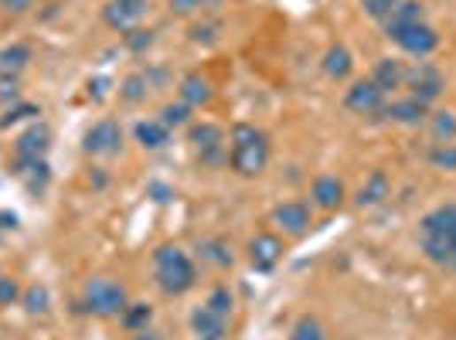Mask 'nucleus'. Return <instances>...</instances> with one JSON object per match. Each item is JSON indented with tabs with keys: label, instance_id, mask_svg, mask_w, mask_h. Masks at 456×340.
I'll list each match as a JSON object with an SVG mask.
<instances>
[{
	"label": "nucleus",
	"instance_id": "412c9836",
	"mask_svg": "<svg viewBox=\"0 0 456 340\" xmlns=\"http://www.w3.org/2000/svg\"><path fill=\"white\" fill-rule=\"evenodd\" d=\"M31 65V44L24 42H11L0 48V75H14L21 79V72Z\"/></svg>",
	"mask_w": 456,
	"mask_h": 340
},
{
	"label": "nucleus",
	"instance_id": "b1692460",
	"mask_svg": "<svg viewBox=\"0 0 456 340\" xmlns=\"http://www.w3.org/2000/svg\"><path fill=\"white\" fill-rule=\"evenodd\" d=\"M389 191H391V184H389V177H385V170H371L368 181H365L361 191H358V205H361V208L382 205V201L389 197Z\"/></svg>",
	"mask_w": 456,
	"mask_h": 340
},
{
	"label": "nucleus",
	"instance_id": "c85d7f7f",
	"mask_svg": "<svg viewBox=\"0 0 456 340\" xmlns=\"http://www.w3.org/2000/svg\"><path fill=\"white\" fill-rule=\"evenodd\" d=\"M415 21H426L422 4H419V0H395V7H391L385 24H415Z\"/></svg>",
	"mask_w": 456,
	"mask_h": 340
},
{
	"label": "nucleus",
	"instance_id": "ea45409f",
	"mask_svg": "<svg viewBox=\"0 0 456 340\" xmlns=\"http://www.w3.org/2000/svg\"><path fill=\"white\" fill-rule=\"evenodd\" d=\"M31 7H35V0H0V11H4V14H14V18H18V14H27Z\"/></svg>",
	"mask_w": 456,
	"mask_h": 340
},
{
	"label": "nucleus",
	"instance_id": "1a4fd4ad",
	"mask_svg": "<svg viewBox=\"0 0 456 340\" xmlns=\"http://www.w3.org/2000/svg\"><path fill=\"white\" fill-rule=\"evenodd\" d=\"M385 103H389V96L371 82V79H361V82H354L348 92H344V106H348L354 116H368V120H375V116H382Z\"/></svg>",
	"mask_w": 456,
	"mask_h": 340
},
{
	"label": "nucleus",
	"instance_id": "4c0bfd02",
	"mask_svg": "<svg viewBox=\"0 0 456 340\" xmlns=\"http://www.w3.org/2000/svg\"><path fill=\"white\" fill-rule=\"evenodd\" d=\"M429 160H433L436 167L456 170V143H436V150L429 153Z\"/></svg>",
	"mask_w": 456,
	"mask_h": 340
},
{
	"label": "nucleus",
	"instance_id": "f8f14e48",
	"mask_svg": "<svg viewBox=\"0 0 456 340\" xmlns=\"http://www.w3.org/2000/svg\"><path fill=\"white\" fill-rule=\"evenodd\" d=\"M273 221H276V228H282L286 235H304L310 232V225H313V212H310L306 201L290 197V201H280V205L273 208Z\"/></svg>",
	"mask_w": 456,
	"mask_h": 340
},
{
	"label": "nucleus",
	"instance_id": "37998d69",
	"mask_svg": "<svg viewBox=\"0 0 456 340\" xmlns=\"http://www.w3.org/2000/svg\"><path fill=\"white\" fill-rule=\"evenodd\" d=\"M130 340H164L153 327H147V330H140V334H130Z\"/></svg>",
	"mask_w": 456,
	"mask_h": 340
},
{
	"label": "nucleus",
	"instance_id": "c03bdc74",
	"mask_svg": "<svg viewBox=\"0 0 456 340\" xmlns=\"http://www.w3.org/2000/svg\"><path fill=\"white\" fill-rule=\"evenodd\" d=\"M446 269H453L456 273V252H453V259H450V266H446Z\"/></svg>",
	"mask_w": 456,
	"mask_h": 340
},
{
	"label": "nucleus",
	"instance_id": "423d86ee",
	"mask_svg": "<svg viewBox=\"0 0 456 340\" xmlns=\"http://www.w3.org/2000/svg\"><path fill=\"white\" fill-rule=\"evenodd\" d=\"M385 35L389 42H395L406 55L413 58H426L439 48V35H436L433 24L415 21V24H385Z\"/></svg>",
	"mask_w": 456,
	"mask_h": 340
},
{
	"label": "nucleus",
	"instance_id": "f257e3e1",
	"mask_svg": "<svg viewBox=\"0 0 456 340\" xmlns=\"http://www.w3.org/2000/svg\"><path fill=\"white\" fill-rule=\"evenodd\" d=\"M269 136L252 123H236L228 133V167L239 177H259L269 167Z\"/></svg>",
	"mask_w": 456,
	"mask_h": 340
},
{
	"label": "nucleus",
	"instance_id": "0eeeda50",
	"mask_svg": "<svg viewBox=\"0 0 456 340\" xmlns=\"http://www.w3.org/2000/svg\"><path fill=\"white\" fill-rule=\"evenodd\" d=\"M82 150L89 157H120L123 153V127L112 116L96 120L82 136Z\"/></svg>",
	"mask_w": 456,
	"mask_h": 340
},
{
	"label": "nucleus",
	"instance_id": "a878e982",
	"mask_svg": "<svg viewBox=\"0 0 456 340\" xmlns=\"http://www.w3.org/2000/svg\"><path fill=\"white\" fill-rule=\"evenodd\" d=\"M21 306L27 317H44L51 310V290L44 282H31L21 293Z\"/></svg>",
	"mask_w": 456,
	"mask_h": 340
},
{
	"label": "nucleus",
	"instance_id": "72a5a7b5",
	"mask_svg": "<svg viewBox=\"0 0 456 340\" xmlns=\"http://www.w3.org/2000/svg\"><path fill=\"white\" fill-rule=\"evenodd\" d=\"M123 44H127V51H133V55H143L153 44V31L151 27H130V31H123Z\"/></svg>",
	"mask_w": 456,
	"mask_h": 340
},
{
	"label": "nucleus",
	"instance_id": "f3484780",
	"mask_svg": "<svg viewBox=\"0 0 456 340\" xmlns=\"http://www.w3.org/2000/svg\"><path fill=\"white\" fill-rule=\"evenodd\" d=\"M191 334L195 340H228V320L218 317L205 303L191 310Z\"/></svg>",
	"mask_w": 456,
	"mask_h": 340
},
{
	"label": "nucleus",
	"instance_id": "7c9ffc66",
	"mask_svg": "<svg viewBox=\"0 0 456 340\" xmlns=\"http://www.w3.org/2000/svg\"><path fill=\"white\" fill-rule=\"evenodd\" d=\"M160 123L171 129H181V127H191V106L188 103H167V106L160 109Z\"/></svg>",
	"mask_w": 456,
	"mask_h": 340
},
{
	"label": "nucleus",
	"instance_id": "4be33fe9",
	"mask_svg": "<svg viewBox=\"0 0 456 340\" xmlns=\"http://www.w3.org/2000/svg\"><path fill=\"white\" fill-rule=\"evenodd\" d=\"M324 72H327V79H334V82H344L351 72H354V58H351V51L344 44H330V48H327Z\"/></svg>",
	"mask_w": 456,
	"mask_h": 340
},
{
	"label": "nucleus",
	"instance_id": "39448f33",
	"mask_svg": "<svg viewBox=\"0 0 456 340\" xmlns=\"http://www.w3.org/2000/svg\"><path fill=\"white\" fill-rule=\"evenodd\" d=\"M188 140H191V147H195L201 167H208V170L228 167V140H225V129L218 127V123H208V120L191 123V127H188Z\"/></svg>",
	"mask_w": 456,
	"mask_h": 340
},
{
	"label": "nucleus",
	"instance_id": "dca6fc26",
	"mask_svg": "<svg viewBox=\"0 0 456 340\" xmlns=\"http://www.w3.org/2000/svg\"><path fill=\"white\" fill-rule=\"evenodd\" d=\"M382 116L391 120V123H402V127H419V123L429 120V106L419 103L415 96H406V99H391V103H385Z\"/></svg>",
	"mask_w": 456,
	"mask_h": 340
},
{
	"label": "nucleus",
	"instance_id": "2eb2a0df",
	"mask_svg": "<svg viewBox=\"0 0 456 340\" xmlns=\"http://www.w3.org/2000/svg\"><path fill=\"white\" fill-rule=\"evenodd\" d=\"M344 197H348V191H344V184L334 174H321L310 184V205L321 208V212H337L344 205Z\"/></svg>",
	"mask_w": 456,
	"mask_h": 340
},
{
	"label": "nucleus",
	"instance_id": "ddd939ff",
	"mask_svg": "<svg viewBox=\"0 0 456 340\" xmlns=\"http://www.w3.org/2000/svg\"><path fill=\"white\" fill-rule=\"evenodd\" d=\"M7 170L24 181V188L27 194H35V197H42L48 191V184H51V167H48V160H21V157H11L7 160Z\"/></svg>",
	"mask_w": 456,
	"mask_h": 340
},
{
	"label": "nucleus",
	"instance_id": "7ed1b4c3",
	"mask_svg": "<svg viewBox=\"0 0 456 340\" xmlns=\"http://www.w3.org/2000/svg\"><path fill=\"white\" fill-rule=\"evenodd\" d=\"M419 245L429 262L436 266H450L456 252V205H439L422 218L419 225Z\"/></svg>",
	"mask_w": 456,
	"mask_h": 340
},
{
	"label": "nucleus",
	"instance_id": "9b49d317",
	"mask_svg": "<svg viewBox=\"0 0 456 340\" xmlns=\"http://www.w3.org/2000/svg\"><path fill=\"white\" fill-rule=\"evenodd\" d=\"M48 150H51V129L44 127L42 120L31 123V127L18 133L11 157H21V160H48Z\"/></svg>",
	"mask_w": 456,
	"mask_h": 340
},
{
	"label": "nucleus",
	"instance_id": "bb28decb",
	"mask_svg": "<svg viewBox=\"0 0 456 340\" xmlns=\"http://www.w3.org/2000/svg\"><path fill=\"white\" fill-rule=\"evenodd\" d=\"M147 96H151V82L143 72H133L120 82V103H127V106H140Z\"/></svg>",
	"mask_w": 456,
	"mask_h": 340
},
{
	"label": "nucleus",
	"instance_id": "9d476101",
	"mask_svg": "<svg viewBox=\"0 0 456 340\" xmlns=\"http://www.w3.org/2000/svg\"><path fill=\"white\" fill-rule=\"evenodd\" d=\"M147 7H151L147 0H106L103 4V21H106V27L123 35V31H130L143 21Z\"/></svg>",
	"mask_w": 456,
	"mask_h": 340
},
{
	"label": "nucleus",
	"instance_id": "c9c22d12",
	"mask_svg": "<svg viewBox=\"0 0 456 340\" xmlns=\"http://www.w3.org/2000/svg\"><path fill=\"white\" fill-rule=\"evenodd\" d=\"M21 282L11 276V273H4L0 269V306H14V303H21Z\"/></svg>",
	"mask_w": 456,
	"mask_h": 340
},
{
	"label": "nucleus",
	"instance_id": "79ce46f5",
	"mask_svg": "<svg viewBox=\"0 0 456 340\" xmlns=\"http://www.w3.org/2000/svg\"><path fill=\"white\" fill-rule=\"evenodd\" d=\"M0 228L7 232V228H18V214L14 212H0Z\"/></svg>",
	"mask_w": 456,
	"mask_h": 340
},
{
	"label": "nucleus",
	"instance_id": "f03ea898",
	"mask_svg": "<svg viewBox=\"0 0 456 340\" xmlns=\"http://www.w3.org/2000/svg\"><path fill=\"white\" fill-rule=\"evenodd\" d=\"M153 279L160 286V293L167 297H184L197 286V266L195 259L184 252L181 245H160L153 252Z\"/></svg>",
	"mask_w": 456,
	"mask_h": 340
},
{
	"label": "nucleus",
	"instance_id": "a19ab883",
	"mask_svg": "<svg viewBox=\"0 0 456 340\" xmlns=\"http://www.w3.org/2000/svg\"><path fill=\"white\" fill-rule=\"evenodd\" d=\"M106 79H89V96H96V99H103L106 96Z\"/></svg>",
	"mask_w": 456,
	"mask_h": 340
},
{
	"label": "nucleus",
	"instance_id": "393cba45",
	"mask_svg": "<svg viewBox=\"0 0 456 340\" xmlns=\"http://www.w3.org/2000/svg\"><path fill=\"white\" fill-rule=\"evenodd\" d=\"M153 323V306L151 303H127V310L120 313V327L127 330V334H140V330H147Z\"/></svg>",
	"mask_w": 456,
	"mask_h": 340
},
{
	"label": "nucleus",
	"instance_id": "c756f323",
	"mask_svg": "<svg viewBox=\"0 0 456 340\" xmlns=\"http://www.w3.org/2000/svg\"><path fill=\"white\" fill-rule=\"evenodd\" d=\"M436 143H456V116L453 112H433L429 116Z\"/></svg>",
	"mask_w": 456,
	"mask_h": 340
},
{
	"label": "nucleus",
	"instance_id": "aec40b11",
	"mask_svg": "<svg viewBox=\"0 0 456 340\" xmlns=\"http://www.w3.org/2000/svg\"><path fill=\"white\" fill-rule=\"evenodd\" d=\"M133 133H136V143L143 150H164L171 143V133H174V129L164 127L160 116H157V120H140Z\"/></svg>",
	"mask_w": 456,
	"mask_h": 340
},
{
	"label": "nucleus",
	"instance_id": "20e7f679",
	"mask_svg": "<svg viewBox=\"0 0 456 340\" xmlns=\"http://www.w3.org/2000/svg\"><path fill=\"white\" fill-rule=\"evenodd\" d=\"M130 303V293L120 279H109V276H92L82 286V297H79V310L89 313V317H99V320H120V313L127 310Z\"/></svg>",
	"mask_w": 456,
	"mask_h": 340
},
{
	"label": "nucleus",
	"instance_id": "f704fd0d",
	"mask_svg": "<svg viewBox=\"0 0 456 340\" xmlns=\"http://www.w3.org/2000/svg\"><path fill=\"white\" fill-rule=\"evenodd\" d=\"M218 0H171V11L177 18H191V14H205V11H215Z\"/></svg>",
	"mask_w": 456,
	"mask_h": 340
},
{
	"label": "nucleus",
	"instance_id": "473e14b6",
	"mask_svg": "<svg viewBox=\"0 0 456 340\" xmlns=\"http://www.w3.org/2000/svg\"><path fill=\"white\" fill-rule=\"evenodd\" d=\"M31 116H42V106H35V103H14V106H7V112L0 116V129L14 127L21 120H31Z\"/></svg>",
	"mask_w": 456,
	"mask_h": 340
},
{
	"label": "nucleus",
	"instance_id": "6ab92c4d",
	"mask_svg": "<svg viewBox=\"0 0 456 340\" xmlns=\"http://www.w3.org/2000/svg\"><path fill=\"white\" fill-rule=\"evenodd\" d=\"M181 103H188L191 109H201L208 106L212 99H215V89H212V82L205 79V75H197V72H191V75H184L181 79Z\"/></svg>",
	"mask_w": 456,
	"mask_h": 340
},
{
	"label": "nucleus",
	"instance_id": "5701e85b",
	"mask_svg": "<svg viewBox=\"0 0 456 340\" xmlns=\"http://www.w3.org/2000/svg\"><path fill=\"white\" fill-rule=\"evenodd\" d=\"M197 252H201V262H208V266H215V269H232V266H236L232 245H228L225 238H205V242L197 245Z\"/></svg>",
	"mask_w": 456,
	"mask_h": 340
},
{
	"label": "nucleus",
	"instance_id": "4468645a",
	"mask_svg": "<svg viewBox=\"0 0 456 340\" xmlns=\"http://www.w3.org/2000/svg\"><path fill=\"white\" fill-rule=\"evenodd\" d=\"M282 259V242L273 232H262L249 242V266L256 273H273Z\"/></svg>",
	"mask_w": 456,
	"mask_h": 340
},
{
	"label": "nucleus",
	"instance_id": "cd10ccee",
	"mask_svg": "<svg viewBox=\"0 0 456 340\" xmlns=\"http://www.w3.org/2000/svg\"><path fill=\"white\" fill-rule=\"evenodd\" d=\"M205 306H208V310H215L218 317L232 320V310H236V297H232V290H228L225 282H218V286H212V293H208V299H205Z\"/></svg>",
	"mask_w": 456,
	"mask_h": 340
},
{
	"label": "nucleus",
	"instance_id": "58836bf2",
	"mask_svg": "<svg viewBox=\"0 0 456 340\" xmlns=\"http://www.w3.org/2000/svg\"><path fill=\"white\" fill-rule=\"evenodd\" d=\"M361 7H365V14L375 18V21H389L391 7H395V0H361Z\"/></svg>",
	"mask_w": 456,
	"mask_h": 340
},
{
	"label": "nucleus",
	"instance_id": "6e6552de",
	"mask_svg": "<svg viewBox=\"0 0 456 340\" xmlns=\"http://www.w3.org/2000/svg\"><path fill=\"white\" fill-rule=\"evenodd\" d=\"M406 89H409V96H415L419 103L433 106L436 99H439V92L446 89V79H443V72L433 62H415L406 72Z\"/></svg>",
	"mask_w": 456,
	"mask_h": 340
},
{
	"label": "nucleus",
	"instance_id": "a211bd4d",
	"mask_svg": "<svg viewBox=\"0 0 456 340\" xmlns=\"http://www.w3.org/2000/svg\"><path fill=\"white\" fill-rule=\"evenodd\" d=\"M406 72H409V68L398 62V58H382V62L371 68V82L389 96L395 89H406Z\"/></svg>",
	"mask_w": 456,
	"mask_h": 340
},
{
	"label": "nucleus",
	"instance_id": "e433bc0d",
	"mask_svg": "<svg viewBox=\"0 0 456 340\" xmlns=\"http://www.w3.org/2000/svg\"><path fill=\"white\" fill-rule=\"evenodd\" d=\"M218 31H221V24H218V21H201V24H191L188 38H191L195 44H215Z\"/></svg>",
	"mask_w": 456,
	"mask_h": 340
},
{
	"label": "nucleus",
	"instance_id": "2f4dec72",
	"mask_svg": "<svg viewBox=\"0 0 456 340\" xmlns=\"http://www.w3.org/2000/svg\"><path fill=\"white\" fill-rule=\"evenodd\" d=\"M290 340H324V323L306 313L290 327Z\"/></svg>",
	"mask_w": 456,
	"mask_h": 340
}]
</instances>
